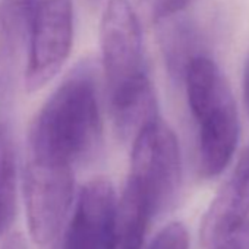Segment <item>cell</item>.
<instances>
[{
  "instance_id": "obj_9",
  "label": "cell",
  "mask_w": 249,
  "mask_h": 249,
  "mask_svg": "<svg viewBox=\"0 0 249 249\" xmlns=\"http://www.w3.org/2000/svg\"><path fill=\"white\" fill-rule=\"evenodd\" d=\"M153 218V213L144 196L126 180L117 199L111 249H142L145 233Z\"/></svg>"
},
{
  "instance_id": "obj_4",
  "label": "cell",
  "mask_w": 249,
  "mask_h": 249,
  "mask_svg": "<svg viewBox=\"0 0 249 249\" xmlns=\"http://www.w3.org/2000/svg\"><path fill=\"white\" fill-rule=\"evenodd\" d=\"M131 145L128 180L140 191L157 218L170 208L179 192L182 161L178 138L167 123L157 119Z\"/></svg>"
},
{
  "instance_id": "obj_17",
  "label": "cell",
  "mask_w": 249,
  "mask_h": 249,
  "mask_svg": "<svg viewBox=\"0 0 249 249\" xmlns=\"http://www.w3.org/2000/svg\"><path fill=\"white\" fill-rule=\"evenodd\" d=\"M213 249H237V240H236V237L233 236L231 239H229V240L220 243L218 246H215V248H213Z\"/></svg>"
},
{
  "instance_id": "obj_13",
  "label": "cell",
  "mask_w": 249,
  "mask_h": 249,
  "mask_svg": "<svg viewBox=\"0 0 249 249\" xmlns=\"http://www.w3.org/2000/svg\"><path fill=\"white\" fill-rule=\"evenodd\" d=\"M189 236L188 230L182 223H170L163 227L148 249H188Z\"/></svg>"
},
{
  "instance_id": "obj_12",
  "label": "cell",
  "mask_w": 249,
  "mask_h": 249,
  "mask_svg": "<svg viewBox=\"0 0 249 249\" xmlns=\"http://www.w3.org/2000/svg\"><path fill=\"white\" fill-rule=\"evenodd\" d=\"M192 0H138L144 14L153 22H164L178 17Z\"/></svg>"
},
{
  "instance_id": "obj_15",
  "label": "cell",
  "mask_w": 249,
  "mask_h": 249,
  "mask_svg": "<svg viewBox=\"0 0 249 249\" xmlns=\"http://www.w3.org/2000/svg\"><path fill=\"white\" fill-rule=\"evenodd\" d=\"M0 249H28V245L21 233H12L5 239Z\"/></svg>"
},
{
  "instance_id": "obj_3",
  "label": "cell",
  "mask_w": 249,
  "mask_h": 249,
  "mask_svg": "<svg viewBox=\"0 0 249 249\" xmlns=\"http://www.w3.org/2000/svg\"><path fill=\"white\" fill-rule=\"evenodd\" d=\"M182 81L198 132L199 175L211 179L229 166L237 147L236 101L221 69L207 54L189 63Z\"/></svg>"
},
{
  "instance_id": "obj_14",
  "label": "cell",
  "mask_w": 249,
  "mask_h": 249,
  "mask_svg": "<svg viewBox=\"0 0 249 249\" xmlns=\"http://www.w3.org/2000/svg\"><path fill=\"white\" fill-rule=\"evenodd\" d=\"M38 3L40 0H2L0 5L28 30Z\"/></svg>"
},
{
  "instance_id": "obj_5",
  "label": "cell",
  "mask_w": 249,
  "mask_h": 249,
  "mask_svg": "<svg viewBox=\"0 0 249 249\" xmlns=\"http://www.w3.org/2000/svg\"><path fill=\"white\" fill-rule=\"evenodd\" d=\"M75 169L30 157L24 176V202L33 240L50 245L63 229L75 196Z\"/></svg>"
},
{
  "instance_id": "obj_2",
  "label": "cell",
  "mask_w": 249,
  "mask_h": 249,
  "mask_svg": "<svg viewBox=\"0 0 249 249\" xmlns=\"http://www.w3.org/2000/svg\"><path fill=\"white\" fill-rule=\"evenodd\" d=\"M103 138L97 79L91 63L76 66L34 117L30 157L73 167L89 160Z\"/></svg>"
},
{
  "instance_id": "obj_8",
  "label": "cell",
  "mask_w": 249,
  "mask_h": 249,
  "mask_svg": "<svg viewBox=\"0 0 249 249\" xmlns=\"http://www.w3.org/2000/svg\"><path fill=\"white\" fill-rule=\"evenodd\" d=\"M249 221V145L223 183L201 223V240L215 248L231 239Z\"/></svg>"
},
{
  "instance_id": "obj_18",
  "label": "cell",
  "mask_w": 249,
  "mask_h": 249,
  "mask_svg": "<svg viewBox=\"0 0 249 249\" xmlns=\"http://www.w3.org/2000/svg\"><path fill=\"white\" fill-rule=\"evenodd\" d=\"M89 2H91V3H94V5H97V3L100 2V0H89Z\"/></svg>"
},
{
  "instance_id": "obj_1",
  "label": "cell",
  "mask_w": 249,
  "mask_h": 249,
  "mask_svg": "<svg viewBox=\"0 0 249 249\" xmlns=\"http://www.w3.org/2000/svg\"><path fill=\"white\" fill-rule=\"evenodd\" d=\"M100 47L114 128L122 141L132 144L160 116L145 69L140 19L128 0L107 2L100 24Z\"/></svg>"
},
{
  "instance_id": "obj_10",
  "label": "cell",
  "mask_w": 249,
  "mask_h": 249,
  "mask_svg": "<svg viewBox=\"0 0 249 249\" xmlns=\"http://www.w3.org/2000/svg\"><path fill=\"white\" fill-rule=\"evenodd\" d=\"M161 24H164V27L160 34V44L164 62L172 76L183 79L189 63L204 54L201 52L199 36L192 24L185 19H178L176 17Z\"/></svg>"
},
{
  "instance_id": "obj_7",
  "label": "cell",
  "mask_w": 249,
  "mask_h": 249,
  "mask_svg": "<svg viewBox=\"0 0 249 249\" xmlns=\"http://www.w3.org/2000/svg\"><path fill=\"white\" fill-rule=\"evenodd\" d=\"M117 198L103 178L87 182L79 194L59 249H111Z\"/></svg>"
},
{
  "instance_id": "obj_11",
  "label": "cell",
  "mask_w": 249,
  "mask_h": 249,
  "mask_svg": "<svg viewBox=\"0 0 249 249\" xmlns=\"http://www.w3.org/2000/svg\"><path fill=\"white\" fill-rule=\"evenodd\" d=\"M18 208V160L12 132L0 126V236L12 226Z\"/></svg>"
},
{
  "instance_id": "obj_6",
  "label": "cell",
  "mask_w": 249,
  "mask_h": 249,
  "mask_svg": "<svg viewBox=\"0 0 249 249\" xmlns=\"http://www.w3.org/2000/svg\"><path fill=\"white\" fill-rule=\"evenodd\" d=\"M25 88L46 87L66 63L73 43L72 0H40L30 24Z\"/></svg>"
},
{
  "instance_id": "obj_16",
  "label": "cell",
  "mask_w": 249,
  "mask_h": 249,
  "mask_svg": "<svg viewBox=\"0 0 249 249\" xmlns=\"http://www.w3.org/2000/svg\"><path fill=\"white\" fill-rule=\"evenodd\" d=\"M242 91H243V101H245V107L249 113V53L246 56L245 60V66H243V76H242Z\"/></svg>"
}]
</instances>
